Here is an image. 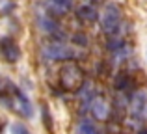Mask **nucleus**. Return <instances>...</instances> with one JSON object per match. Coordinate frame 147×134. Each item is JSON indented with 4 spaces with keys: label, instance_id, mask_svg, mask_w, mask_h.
<instances>
[{
    "label": "nucleus",
    "instance_id": "nucleus-10",
    "mask_svg": "<svg viewBox=\"0 0 147 134\" xmlns=\"http://www.w3.org/2000/svg\"><path fill=\"white\" fill-rule=\"evenodd\" d=\"M39 24H41V28H43L47 34H54V32H58V24H56V22H54L50 17H41Z\"/></svg>",
    "mask_w": 147,
    "mask_h": 134
},
{
    "label": "nucleus",
    "instance_id": "nucleus-2",
    "mask_svg": "<svg viewBox=\"0 0 147 134\" xmlns=\"http://www.w3.org/2000/svg\"><path fill=\"white\" fill-rule=\"evenodd\" d=\"M121 17L123 15H121L119 6H115V4H106L102 15H100V28H102V32L106 34L108 37L117 36L119 24H121Z\"/></svg>",
    "mask_w": 147,
    "mask_h": 134
},
{
    "label": "nucleus",
    "instance_id": "nucleus-9",
    "mask_svg": "<svg viewBox=\"0 0 147 134\" xmlns=\"http://www.w3.org/2000/svg\"><path fill=\"white\" fill-rule=\"evenodd\" d=\"M76 134H99V131L91 121L84 119V121H80L78 127H76Z\"/></svg>",
    "mask_w": 147,
    "mask_h": 134
},
{
    "label": "nucleus",
    "instance_id": "nucleus-1",
    "mask_svg": "<svg viewBox=\"0 0 147 134\" xmlns=\"http://www.w3.org/2000/svg\"><path fill=\"white\" fill-rule=\"evenodd\" d=\"M58 80H60V88L65 91H80L86 84V76H84V71L80 69L78 63L69 62L65 63L63 67L60 69V75H58Z\"/></svg>",
    "mask_w": 147,
    "mask_h": 134
},
{
    "label": "nucleus",
    "instance_id": "nucleus-3",
    "mask_svg": "<svg viewBox=\"0 0 147 134\" xmlns=\"http://www.w3.org/2000/svg\"><path fill=\"white\" fill-rule=\"evenodd\" d=\"M0 56H2L4 62L15 63L21 58V48H19V45L11 37L4 36V37H0Z\"/></svg>",
    "mask_w": 147,
    "mask_h": 134
},
{
    "label": "nucleus",
    "instance_id": "nucleus-6",
    "mask_svg": "<svg viewBox=\"0 0 147 134\" xmlns=\"http://www.w3.org/2000/svg\"><path fill=\"white\" fill-rule=\"evenodd\" d=\"M76 17H78L82 22H95L99 19V13H97V9H95L93 6L84 4V6H80L78 9H76Z\"/></svg>",
    "mask_w": 147,
    "mask_h": 134
},
{
    "label": "nucleus",
    "instance_id": "nucleus-14",
    "mask_svg": "<svg viewBox=\"0 0 147 134\" xmlns=\"http://www.w3.org/2000/svg\"><path fill=\"white\" fill-rule=\"evenodd\" d=\"M138 134H147V129H142V131L138 132Z\"/></svg>",
    "mask_w": 147,
    "mask_h": 134
},
{
    "label": "nucleus",
    "instance_id": "nucleus-7",
    "mask_svg": "<svg viewBox=\"0 0 147 134\" xmlns=\"http://www.w3.org/2000/svg\"><path fill=\"white\" fill-rule=\"evenodd\" d=\"M130 88V75L127 71H119L114 78V90L115 91H127Z\"/></svg>",
    "mask_w": 147,
    "mask_h": 134
},
{
    "label": "nucleus",
    "instance_id": "nucleus-4",
    "mask_svg": "<svg viewBox=\"0 0 147 134\" xmlns=\"http://www.w3.org/2000/svg\"><path fill=\"white\" fill-rule=\"evenodd\" d=\"M45 56H47V60H52V62H63V60H73L75 58V52L67 45L52 43L45 48Z\"/></svg>",
    "mask_w": 147,
    "mask_h": 134
},
{
    "label": "nucleus",
    "instance_id": "nucleus-8",
    "mask_svg": "<svg viewBox=\"0 0 147 134\" xmlns=\"http://www.w3.org/2000/svg\"><path fill=\"white\" fill-rule=\"evenodd\" d=\"M90 106H91V110H93V116L99 117V119H104V117L108 116V104L102 99H93Z\"/></svg>",
    "mask_w": 147,
    "mask_h": 134
},
{
    "label": "nucleus",
    "instance_id": "nucleus-15",
    "mask_svg": "<svg viewBox=\"0 0 147 134\" xmlns=\"http://www.w3.org/2000/svg\"><path fill=\"white\" fill-rule=\"evenodd\" d=\"M0 2H4V0H0Z\"/></svg>",
    "mask_w": 147,
    "mask_h": 134
},
{
    "label": "nucleus",
    "instance_id": "nucleus-13",
    "mask_svg": "<svg viewBox=\"0 0 147 134\" xmlns=\"http://www.w3.org/2000/svg\"><path fill=\"white\" fill-rule=\"evenodd\" d=\"M43 116H45V125H47V129L50 131V129H52V125H50V114H49V108H47V106H43Z\"/></svg>",
    "mask_w": 147,
    "mask_h": 134
},
{
    "label": "nucleus",
    "instance_id": "nucleus-11",
    "mask_svg": "<svg viewBox=\"0 0 147 134\" xmlns=\"http://www.w3.org/2000/svg\"><path fill=\"white\" fill-rule=\"evenodd\" d=\"M71 39H73V43L78 45V47H86V45H88V37L84 36V34H75Z\"/></svg>",
    "mask_w": 147,
    "mask_h": 134
},
{
    "label": "nucleus",
    "instance_id": "nucleus-12",
    "mask_svg": "<svg viewBox=\"0 0 147 134\" xmlns=\"http://www.w3.org/2000/svg\"><path fill=\"white\" fill-rule=\"evenodd\" d=\"M11 134H30V132L26 131L24 125H21V123H13V125H11Z\"/></svg>",
    "mask_w": 147,
    "mask_h": 134
},
{
    "label": "nucleus",
    "instance_id": "nucleus-5",
    "mask_svg": "<svg viewBox=\"0 0 147 134\" xmlns=\"http://www.w3.org/2000/svg\"><path fill=\"white\" fill-rule=\"evenodd\" d=\"M145 106H147V95L144 91L136 93L130 101V112L134 117H144L145 116Z\"/></svg>",
    "mask_w": 147,
    "mask_h": 134
}]
</instances>
